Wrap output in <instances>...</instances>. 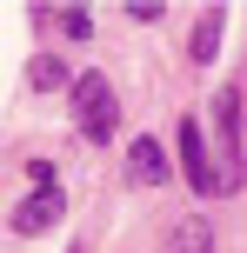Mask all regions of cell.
<instances>
[{"instance_id": "7", "label": "cell", "mask_w": 247, "mask_h": 253, "mask_svg": "<svg viewBox=\"0 0 247 253\" xmlns=\"http://www.w3.org/2000/svg\"><path fill=\"white\" fill-rule=\"evenodd\" d=\"M167 253H214V227H207V220H181Z\"/></svg>"}, {"instance_id": "9", "label": "cell", "mask_w": 247, "mask_h": 253, "mask_svg": "<svg viewBox=\"0 0 247 253\" xmlns=\"http://www.w3.org/2000/svg\"><path fill=\"white\" fill-rule=\"evenodd\" d=\"M27 80H34V87H67V67L53 60V53H40V60L27 67Z\"/></svg>"}, {"instance_id": "3", "label": "cell", "mask_w": 247, "mask_h": 253, "mask_svg": "<svg viewBox=\"0 0 247 253\" xmlns=\"http://www.w3.org/2000/svg\"><path fill=\"white\" fill-rule=\"evenodd\" d=\"M181 167H187V180H194V193H221V173H214V160H207V133H200L194 114H181Z\"/></svg>"}, {"instance_id": "2", "label": "cell", "mask_w": 247, "mask_h": 253, "mask_svg": "<svg viewBox=\"0 0 247 253\" xmlns=\"http://www.w3.org/2000/svg\"><path fill=\"white\" fill-rule=\"evenodd\" d=\"M214 120H221V167L214 173H221V193H234L241 187V100L234 93L214 100Z\"/></svg>"}, {"instance_id": "4", "label": "cell", "mask_w": 247, "mask_h": 253, "mask_svg": "<svg viewBox=\"0 0 247 253\" xmlns=\"http://www.w3.org/2000/svg\"><path fill=\"white\" fill-rule=\"evenodd\" d=\"M60 213H67V193L60 187H40V193H27V200L13 207V233H47Z\"/></svg>"}, {"instance_id": "8", "label": "cell", "mask_w": 247, "mask_h": 253, "mask_svg": "<svg viewBox=\"0 0 247 253\" xmlns=\"http://www.w3.org/2000/svg\"><path fill=\"white\" fill-rule=\"evenodd\" d=\"M214 53H221V7H207V13H200V27H194V60L207 67Z\"/></svg>"}, {"instance_id": "5", "label": "cell", "mask_w": 247, "mask_h": 253, "mask_svg": "<svg viewBox=\"0 0 247 253\" xmlns=\"http://www.w3.org/2000/svg\"><path fill=\"white\" fill-rule=\"evenodd\" d=\"M127 173L134 180H141V187H160V180H167V153H160V140H134V147H127Z\"/></svg>"}, {"instance_id": "1", "label": "cell", "mask_w": 247, "mask_h": 253, "mask_svg": "<svg viewBox=\"0 0 247 253\" xmlns=\"http://www.w3.org/2000/svg\"><path fill=\"white\" fill-rule=\"evenodd\" d=\"M67 87H74V120H80V133H87V140H114L120 100H114V87H107V74H80V80H67Z\"/></svg>"}, {"instance_id": "6", "label": "cell", "mask_w": 247, "mask_h": 253, "mask_svg": "<svg viewBox=\"0 0 247 253\" xmlns=\"http://www.w3.org/2000/svg\"><path fill=\"white\" fill-rule=\"evenodd\" d=\"M34 20H40V27H60V34H74V40L94 34V13H87V7H34Z\"/></svg>"}]
</instances>
